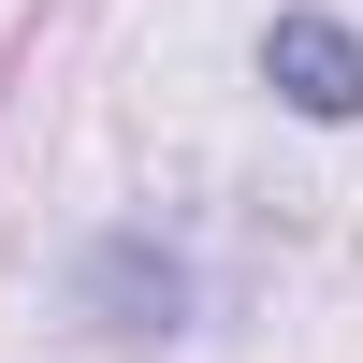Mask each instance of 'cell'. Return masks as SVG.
<instances>
[{"label": "cell", "mask_w": 363, "mask_h": 363, "mask_svg": "<svg viewBox=\"0 0 363 363\" xmlns=\"http://www.w3.org/2000/svg\"><path fill=\"white\" fill-rule=\"evenodd\" d=\"M262 73H277V102H291V116H363V44H349L335 15H277Z\"/></svg>", "instance_id": "cell-1"}]
</instances>
